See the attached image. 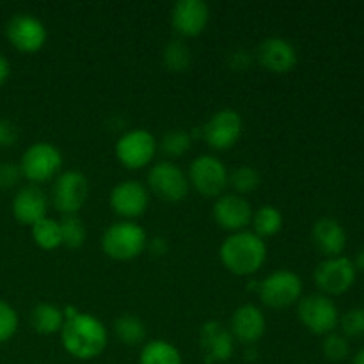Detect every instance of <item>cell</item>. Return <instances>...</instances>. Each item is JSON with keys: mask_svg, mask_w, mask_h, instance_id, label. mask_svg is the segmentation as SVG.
<instances>
[{"mask_svg": "<svg viewBox=\"0 0 364 364\" xmlns=\"http://www.w3.org/2000/svg\"><path fill=\"white\" fill-rule=\"evenodd\" d=\"M60 341H63L64 350L71 358L91 361L105 350L109 334H107V327L96 316L89 313H78L73 318L64 322L60 329Z\"/></svg>", "mask_w": 364, "mask_h": 364, "instance_id": "1", "label": "cell"}, {"mask_svg": "<svg viewBox=\"0 0 364 364\" xmlns=\"http://www.w3.org/2000/svg\"><path fill=\"white\" fill-rule=\"evenodd\" d=\"M220 262L235 276L258 272L267 259V245L252 231L231 233L220 245Z\"/></svg>", "mask_w": 364, "mask_h": 364, "instance_id": "2", "label": "cell"}, {"mask_svg": "<svg viewBox=\"0 0 364 364\" xmlns=\"http://www.w3.org/2000/svg\"><path fill=\"white\" fill-rule=\"evenodd\" d=\"M146 245H148L146 231L132 220L112 224L102 238L103 252L116 262H132L142 255Z\"/></svg>", "mask_w": 364, "mask_h": 364, "instance_id": "3", "label": "cell"}, {"mask_svg": "<svg viewBox=\"0 0 364 364\" xmlns=\"http://www.w3.org/2000/svg\"><path fill=\"white\" fill-rule=\"evenodd\" d=\"M21 176L32 183H45L59 176L63 167V155L50 142H34L25 149L20 160Z\"/></svg>", "mask_w": 364, "mask_h": 364, "instance_id": "4", "label": "cell"}, {"mask_svg": "<svg viewBox=\"0 0 364 364\" xmlns=\"http://www.w3.org/2000/svg\"><path fill=\"white\" fill-rule=\"evenodd\" d=\"M299 320L309 333L327 336L340 323V313L333 299L323 294H313L299 301Z\"/></svg>", "mask_w": 364, "mask_h": 364, "instance_id": "5", "label": "cell"}, {"mask_svg": "<svg viewBox=\"0 0 364 364\" xmlns=\"http://www.w3.org/2000/svg\"><path fill=\"white\" fill-rule=\"evenodd\" d=\"M259 299L267 308L284 309L302 297V279L291 270H276L259 283Z\"/></svg>", "mask_w": 364, "mask_h": 364, "instance_id": "6", "label": "cell"}, {"mask_svg": "<svg viewBox=\"0 0 364 364\" xmlns=\"http://www.w3.org/2000/svg\"><path fill=\"white\" fill-rule=\"evenodd\" d=\"M188 183L205 198H220L230 185V173L217 156L201 155L191 164Z\"/></svg>", "mask_w": 364, "mask_h": 364, "instance_id": "7", "label": "cell"}, {"mask_svg": "<svg viewBox=\"0 0 364 364\" xmlns=\"http://www.w3.org/2000/svg\"><path fill=\"white\" fill-rule=\"evenodd\" d=\"M89 196V181L80 171L70 169L55 178L52 187V203L63 215H77Z\"/></svg>", "mask_w": 364, "mask_h": 364, "instance_id": "8", "label": "cell"}, {"mask_svg": "<svg viewBox=\"0 0 364 364\" xmlns=\"http://www.w3.org/2000/svg\"><path fill=\"white\" fill-rule=\"evenodd\" d=\"M159 142L144 128H135L121 135L116 142V156L119 164L127 169H142L149 166L155 159Z\"/></svg>", "mask_w": 364, "mask_h": 364, "instance_id": "9", "label": "cell"}, {"mask_svg": "<svg viewBox=\"0 0 364 364\" xmlns=\"http://www.w3.org/2000/svg\"><path fill=\"white\" fill-rule=\"evenodd\" d=\"M358 270L345 256L326 258L315 269V283L323 295H343L354 287Z\"/></svg>", "mask_w": 364, "mask_h": 364, "instance_id": "10", "label": "cell"}, {"mask_svg": "<svg viewBox=\"0 0 364 364\" xmlns=\"http://www.w3.org/2000/svg\"><path fill=\"white\" fill-rule=\"evenodd\" d=\"M149 191L166 203H180L187 198L188 178L174 162H159L148 174Z\"/></svg>", "mask_w": 364, "mask_h": 364, "instance_id": "11", "label": "cell"}, {"mask_svg": "<svg viewBox=\"0 0 364 364\" xmlns=\"http://www.w3.org/2000/svg\"><path fill=\"white\" fill-rule=\"evenodd\" d=\"M242 130H244V121L240 114L233 109H223L206 121L203 127V137L210 148L226 151L240 141Z\"/></svg>", "mask_w": 364, "mask_h": 364, "instance_id": "12", "label": "cell"}, {"mask_svg": "<svg viewBox=\"0 0 364 364\" xmlns=\"http://www.w3.org/2000/svg\"><path fill=\"white\" fill-rule=\"evenodd\" d=\"M6 38L18 52L36 53L45 46L46 27L32 14H14L6 25Z\"/></svg>", "mask_w": 364, "mask_h": 364, "instance_id": "13", "label": "cell"}, {"mask_svg": "<svg viewBox=\"0 0 364 364\" xmlns=\"http://www.w3.org/2000/svg\"><path fill=\"white\" fill-rule=\"evenodd\" d=\"M252 215L255 212L249 201L238 194H223L213 205V219L230 233L245 231V228L252 223Z\"/></svg>", "mask_w": 364, "mask_h": 364, "instance_id": "14", "label": "cell"}, {"mask_svg": "<svg viewBox=\"0 0 364 364\" xmlns=\"http://www.w3.org/2000/svg\"><path fill=\"white\" fill-rule=\"evenodd\" d=\"M149 194L148 188L135 180H127L117 183L110 192V206L114 212L124 220L141 217L148 210Z\"/></svg>", "mask_w": 364, "mask_h": 364, "instance_id": "15", "label": "cell"}, {"mask_svg": "<svg viewBox=\"0 0 364 364\" xmlns=\"http://www.w3.org/2000/svg\"><path fill=\"white\" fill-rule=\"evenodd\" d=\"M256 59L270 73L283 75L297 66V50L288 39L269 38L259 43Z\"/></svg>", "mask_w": 364, "mask_h": 364, "instance_id": "16", "label": "cell"}, {"mask_svg": "<svg viewBox=\"0 0 364 364\" xmlns=\"http://www.w3.org/2000/svg\"><path fill=\"white\" fill-rule=\"evenodd\" d=\"M173 27L183 38H196L210 21V9L203 0H180L171 13Z\"/></svg>", "mask_w": 364, "mask_h": 364, "instance_id": "17", "label": "cell"}, {"mask_svg": "<svg viewBox=\"0 0 364 364\" xmlns=\"http://www.w3.org/2000/svg\"><path fill=\"white\" fill-rule=\"evenodd\" d=\"M14 219L25 226H34L41 219H45L48 212V198L38 185H25L14 194L13 205Z\"/></svg>", "mask_w": 364, "mask_h": 364, "instance_id": "18", "label": "cell"}, {"mask_svg": "<svg viewBox=\"0 0 364 364\" xmlns=\"http://www.w3.org/2000/svg\"><path fill=\"white\" fill-rule=\"evenodd\" d=\"M203 358L208 364L230 361L235 352V338L219 322H206L199 334Z\"/></svg>", "mask_w": 364, "mask_h": 364, "instance_id": "19", "label": "cell"}, {"mask_svg": "<svg viewBox=\"0 0 364 364\" xmlns=\"http://www.w3.org/2000/svg\"><path fill=\"white\" fill-rule=\"evenodd\" d=\"M267 331L265 315L255 304H245L235 309L231 316V336L245 345H252L263 338Z\"/></svg>", "mask_w": 364, "mask_h": 364, "instance_id": "20", "label": "cell"}, {"mask_svg": "<svg viewBox=\"0 0 364 364\" xmlns=\"http://www.w3.org/2000/svg\"><path fill=\"white\" fill-rule=\"evenodd\" d=\"M311 237L316 249L327 258L341 256V252L345 251V245H347V233H345L343 226L338 220L329 219V217L316 220Z\"/></svg>", "mask_w": 364, "mask_h": 364, "instance_id": "21", "label": "cell"}, {"mask_svg": "<svg viewBox=\"0 0 364 364\" xmlns=\"http://www.w3.org/2000/svg\"><path fill=\"white\" fill-rule=\"evenodd\" d=\"M64 311H60L57 306L53 304H38L31 313V326L32 329L43 336H50V334L60 333L64 326Z\"/></svg>", "mask_w": 364, "mask_h": 364, "instance_id": "22", "label": "cell"}, {"mask_svg": "<svg viewBox=\"0 0 364 364\" xmlns=\"http://www.w3.org/2000/svg\"><path fill=\"white\" fill-rule=\"evenodd\" d=\"M139 364H183L180 350L166 340H153L142 347Z\"/></svg>", "mask_w": 364, "mask_h": 364, "instance_id": "23", "label": "cell"}, {"mask_svg": "<svg viewBox=\"0 0 364 364\" xmlns=\"http://www.w3.org/2000/svg\"><path fill=\"white\" fill-rule=\"evenodd\" d=\"M114 333L123 345L137 347L146 340V326L134 315H123L114 322Z\"/></svg>", "mask_w": 364, "mask_h": 364, "instance_id": "24", "label": "cell"}, {"mask_svg": "<svg viewBox=\"0 0 364 364\" xmlns=\"http://www.w3.org/2000/svg\"><path fill=\"white\" fill-rule=\"evenodd\" d=\"M32 238L36 245L43 251H53L63 245V233H60L59 220L45 217L32 226Z\"/></svg>", "mask_w": 364, "mask_h": 364, "instance_id": "25", "label": "cell"}, {"mask_svg": "<svg viewBox=\"0 0 364 364\" xmlns=\"http://www.w3.org/2000/svg\"><path fill=\"white\" fill-rule=\"evenodd\" d=\"M252 226H255V235L259 238L274 237L283 228V213L276 206H262L258 212L252 215Z\"/></svg>", "mask_w": 364, "mask_h": 364, "instance_id": "26", "label": "cell"}, {"mask_svg": "<svg viewBox=\"0 0 364 364\" xmlns=\"http://www.w3.org/2000/svg\"><path fill=\"white\" fill-rule=\"evenodd\" d=\"M164 64L174 73H183L192 64L191 48L181 39H173L164 48Z\"/></svg>", "mask_w": 364, "mask_h": 364, "instance_id": "27", "label": "cell"}, {"mask_svg": "<svg viewBox=\"0 0 364 364\" xmlns=\"http://www.w3.org/2000/svg\"><path fill=\"white\" fill-rule=\"evenodd\" d=\"M60 224V233H63V245L68 249H78L85 244L87 238V230H85L84 220L78 219L77 215H64Z\"/></svg>", "mask_w": 364, "mask_h": 364, "instance_id": "28", "label": "cell"}, {"mask_svg": "<svg viewBox=\"0 0 364 364\" xmlns=\"http://www.w3.org/2000/svg\"><path fill=\"white\" fill-rule=\"evenodd\" d=\"M230 185L238 196L251 194V192L258 191V187L262 185V176L256 167L240 166L230 174Z\"/></svg>", "mask_w": 364, "mask_h": 364, "instance_id": "29", "label": "cell"}, {"mask_svg": "<svg viewBox=\"0 0 364 364\" xmlns=\"http://www.w3.org/2000/svg\"><path fill=\"white\" fill-rule=\"evenodd\" d=\"M192 146V137L185 130H171L160 141V149L164 155L171 156V159H178L188 153Z\"/></svg>", "mask_w": 364, "mask_h": 364, "instance_id": "30", "label": "cell"}, {"mask_svg": "<svg viewBox=\"0 0 364 364\" xmlns=\"http://www.w3.org/2000/svg\"><path fill=\"white\" fill-rule=\"evenodd\" d=\"M322 352L329 361L340 363L345 361L350 354V345H348V340L341 334H327L326 340L322 343Z\"/></svg>", "mask_w": 364, "mask_h": 364, "instance_id": "31", "label": "cell"}, {"mask_svg": "<svg viewBox=\"0 0 364 364\" xmlns=\"http://www.w3.org/2000/svg\"><path fill=\"white\" fill-rule=\"evenodd\" d=\"M345 338H364V308H352L340 318Z\"/></svg>", "mask_w": 364, "mask_h": 364, "instance_id": "32", "label": "cell"}, {"mask_svg": "<svg viewBox=\"0 0 364 364\" xmlns=\"http://www.w3.org/2000/svg\"><path fill=\"white\" fill-rule=\"evenodd\" d=\"M18 331V313L6 301H0V343H6Z\"/></svg>", "mask_w": 364, "mask_h": 364, "instance_id": "33", "label": "cell"}, {"mask_svg": "<svg viewBox=\"0 0 364 364\" xmlns=\"http://www.w3.org/2000/svg\"><path fill=\"white\" fill-rule=\"evenodd\" d=\"M21 169L18 164L13 162H2L0 164V188L9 191L14 188L21 180Z\"/></svg>", "mask_w": 364, "mask_h": 364, "instance_id": "34", "label": "cell"}, {"mask_svg": "<svg viewBox=\"0 0 364 364\" xmlns=\"http://www.w3.org/2000/svg\"><path fill=\"white\" fill-rule=\"evenodd\" d=\"M18 128L13 121L0 119V148H11L18 142Z\"/></svg>", "mask_w": 364, "mask_h": 364, "instance_id": "35", "label": "cell"}, {"mask_svg": "<svg viewBox=\"0 0 364 364\" xmlns=\"http://www.w3.org/2000/svg\"><path fill=\"white\" fill-rule=\"evenodd\" d=\"M11 77V64L6 57L0 53V87L7 82V78Z\"/></svg>", "mask_w": 364, "mask_h": 364, "instance_id": "36", "label": "cell"}, {"mask_svg": "<svg viewBox=\"0 0 364 364\" xmlns=\"http://www.w3.org/2000/svg\"><path fill=\"white\" fill-rule=\"evenodd\" d=\"M151 251L155 252V255H162V252H166L167 251V245H166V242L162 240V238H155V240H153V244H151Z\"/></svg>", "mask_w": 364, "mask_h": 364, "instance_id": "37", "label": "cell"}, {"mask_svg": "<svg viewBox=\"0 0 364 364\" xmlns=\"http://www.w3.org/2000/svg\"><path fill=\"white\" fill-rule=\"evenodd\" d=\"M352 263H354V267L358 272H364V247L358 252V255H355V259Z\"/></svg>", "mask_w": 364, "mask_h": 364, "instance_id": "38", "label": "cell"}, {"mask_svg": "<svg viewBox=\"0 0 364 364\" xmlns=\"http://www.w3.org/2000/svg\"><path fill=\"white\" fill-rule=\"evenodd\" d=\"M352 364H364V347L358 352V354L354 355V359H352Z\"/></svg>", "mask_w": 364, "mask_h": 364, "instance_id": "39", "label": "cell"}]
</instances>
